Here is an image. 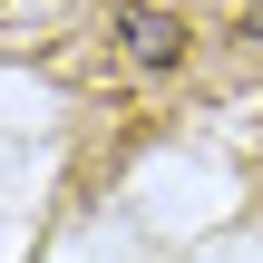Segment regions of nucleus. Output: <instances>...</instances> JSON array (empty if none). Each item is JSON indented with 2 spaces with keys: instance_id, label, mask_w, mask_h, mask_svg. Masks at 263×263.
Masks as SVG:
<instances>
[{
  "instance_id": "obj_1",
  "label": "nucleus",
  "mask_w": 263,
  "mask_h": 263,
  "mask_svg": "<svg viewBox=\"0 0 263 263\" xmlns=\"http://www.w3.org/2000/svg\"><path fill=\"white\" fill-rule=\"evenodd\" d=\"M117 39H127L137 68H176V59H185V20H176V10H146V0L117 10Z\"/></svg>"
}]
</instances>
